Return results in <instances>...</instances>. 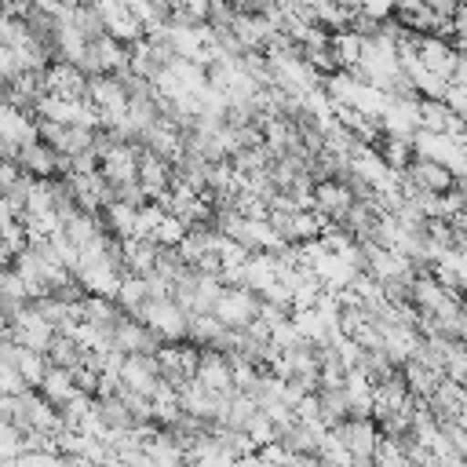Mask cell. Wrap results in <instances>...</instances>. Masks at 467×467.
I'll use <instances>...</instances> for the list:
<instances>
[{"mask_svg": "<svg viewBox=\"0 0 467 467\" xmlns=\"http://www.w3.org/2000/svg\"><path fill=\"white\" fill-rule=\"evenodd\" d=\"M445 102L456 117L467 120V80H449V91H445Z\"/></svg>", "mask_w": 467, "mask_h": 467, "instance_id": "obj_2", "label": "cell"}, {"mask_svg": "<svg viewBox=\"0 0 467 467\" xmlns=\"http://www.w3.org/2000/svg\"><path fill=\"white\" fill-rule=\"evenodd\" d=\"M405 179L416 186V190H434V193H449L456 186V171L441 161H431V157H412L409 168H405Z\"/></svg>", "mask_w": 467, "mask_h": 467, "instance_id": "obj_1", "label": "cell"}]
</instances>
